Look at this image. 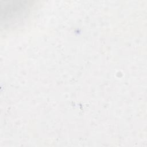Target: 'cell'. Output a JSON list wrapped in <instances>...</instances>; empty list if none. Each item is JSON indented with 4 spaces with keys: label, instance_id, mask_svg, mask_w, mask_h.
Wrapping results in <instances>:
<instances>
[{
    "label": "cell",
    "instance_id": "1",
    "mask_svg": "<svg viewBox=\"0 0 147 147\" xmlns=\"http://www.w3.org/2000/svg\"><path fill=\"white\" fill-rule=\"evenodd\" d=\"M27 8V5L20 4L18 2H5V5H1V14L4 16L1 20H5V23L11 22L13 20L16 21L26 14Z\"/></svg>",
    "mask_w": 147,
    "mask_h": 147
}]
</instances>
